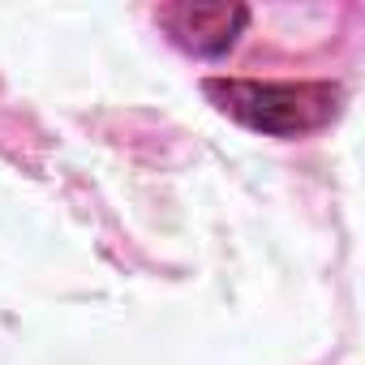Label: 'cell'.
Masks as SVG:
<instances>
[{"instance_id": "6da1fadb", "label": "cell", "mask_w": 365, "mask_h": 365, "mask_svg": "<svg viewBox=\"0 0 365 365\" xmlns=\"http://www.w3.org/2000/svg\"><path fill=\"white\" fill-rule=\"evenodd\" d=\"M207 95L245 129L271 138H301L335 120L344 91L335 82H250V78H211Z\"/></svg>"}, {"instance_id": "7a4b0ae2", "label": "cell", "mask_w": 365, "mask_h": 365, "mask_svg": "<svg viewBox=\"0 0 365 365\" xmlns=\"http://www.w3.org/2000/svg\"><path fill=\"white\" fill-rule=\"evenodd\" d=\"M168 35L194 56H224L250 26L245 5H172L159 9Z\"/></svg>"}]
</instances>
